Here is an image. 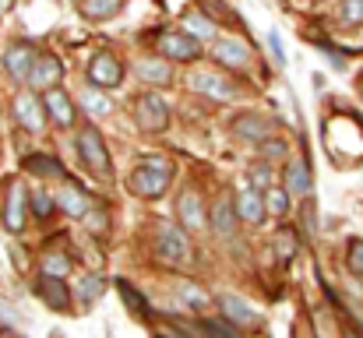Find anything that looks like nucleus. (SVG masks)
Returning a JSON list of instances; mask_svg holds the SVG:
<instances>
[{
	"instance_id": "obj_1",
	"label": "nucleus",
	"mask_w": 363,
	"mask_h": 338,
	"mask_svg": "<svg viewBox=\"0 0 363 338\" xmlns=\"http://www.w3.org/2000/svg\"><path fill=\"white\" fill-rule=\"evenodd\" d=\"M169 180H173V162H169V159H162V155H145V159L134 166V173H130L127 187H130L138 198L155 201V198H162V194H166Z\"/></svg>"
},
{
	"instance_id": "obj_2",
	"label": "nucleus",
	"mask_w": 363,
	"mask_h": 338,
	"mask_svg": "<svg viewBox=\"0 0 363 338\" xmlns=\"http://www.w3.org/2000/svg\"><path fill=\"white\" fill-rule=\"evenodd\" d=\"M78 155H82V162L96 173V176H113V162H110V152H106V141H103V134L92 127V123H85L82 130H78Z\"/></svg>"
},
{
	"instance_id": "obj_3",
	"label": "nucleus",
	"mask_w": 363,
	"mask_h": 338,
	"mask_svg": "<svg viewBox=\"0 0 363 338\" xmlns=\"http://www.w3.org/2000/svg\"><path fill=\"white\" fill-rule=\"evenodd\" d=\"M155 254L166 264H187L191 261V240H187V232L173 222H159V229H155Z\"/></svg>"
},
{
	"instance_id": "obj_4",
	"label": "nucleus",
	"mask_w": 363,
	"mask_h": 338,
	"mask_svg": "<svg viewBox=\"0 0 363 338\" xmlns=\"http://www.w3.org/2000/svg\"><path fill=\"white\" fill-rule=\"evenodd\" d=\"M121 78H123V64L113 53H96V57H92V64H89V81H92V89L110 92V89L121 85Z\"/></svg>"
},
{
	"instance_id": "obj_5",
	"label": "nucleus",
	"mask_w": 363,
	"mask_h": 338,
	"mask_svg": "<svg viewBox=\"0 0 363 338\" xmlns=\"http://www.w3.org/2000/svg\"><path fill=\"white\" fill-rule=\"evenodd\" d=\"M138 123H141V130H148V134L166 130V127H169V106H166V99L155 96V92L141 96V99H138Z\"/></svg>"
},
{
	"instance_id": "obj_6",
	"label": "nucleus",
	"mask_w": 363,
	"mask_h": 338,
	"mask_svg": "<svg viewBox=\"0 0 363 338\" xmlns=\"http://www.w3.org/2000/svg\"><path fill=\"white\" fill-rule=\"evenodd\" d=\"M25 208H28V194L21 180H7V198H4V225L11 232L25 229Z\"/></svg>"
},
{
	"instance_id": "obj_7",
	"label": "nucleus",
	"mask_w": 363,
	"mask_h": 338,
	"mask_svg": "<svg viewBox=\"0 0 363 338\" xmlns=\"http://www.w3.org/2000/svg\"><path fill=\"white\" fill-rule=\"evenodd\" d=\"M14 116H18V123H21L25 130H32V134H39V130L46 127V106L35 99V92H21V96L14 99Z\"/></svg>"
},
{
	"instance_id": "obj_8",
	"label": "nucleus",
	"mask_w": 363,
	"mask_h": 338,
	"mask_svg": "<svg viewBox=\"0 0 363 338\" xmlns=\"http://www.w3.org/2000/svg\"><path fill=\"white\" fill-rule=\"evenodd\" d=\"M159 53L173 57V60H194L201 53V43L191 39L187 32H166V35H159Z\"/></svg>"
},
{
	"instance_id": "obj_9",
	"label": "nucleus",
	"mask_w": 363,
	"mask_h": 338,
	"mask_svg": "<svg viewBox=\"0 0 363 338\" xmlns=\"http://www.w3.org/2000/svg\"><path fill=\"white\" fill-rule=\"evenodd\" d=\"M60 78H64V64L57 57H39V64L28 74V85H32V92H53Z\"/></svg>"
},
{
	"instance_id": "obj_10",
	"label": "nucleus",
	"mask_w": 363,
	"mask_h": 338,
	"mask_svg": "<svg viewBox=\"0 0 363 338\" xmlns=\"http://www.w3.org/2000/svg\"><path fill=\"white\" fill-rule=\"evenodd\" d=\"M177 215H180V225L184 229H191V232H201L208 219H205V208H201V198H198V191H184L180 194V201H177Z\"/></svg>"
},
{
	"instance_id": "obj_11",
	"label": "nucleus",
	"mask_w": 363,
	"mask_h": 338,
	"mask_svg": "<svg viewBox=\"0 0 363 338\" xmlns=\"http://www.w3.org/2000/svg\"><path fill=\"white\" fill-rule=\"evenodd\" d=\"M191 85H194L198 92L212 96V99H233V96H237L233 81L223 78L219 71H194V74H191Z\"/></svg>"
},
{
	"instance_id": "obj_12",
	"label": "nucleus",
	"mask_w": 363,
	"mask_h": 338,
	"mask_svg": "<svg viewBox=\"0 0 363 338\" xmlns=\"http://www.w3.org/2000/svg\"><path fill=\"white\" fill-rule=\"evenodd\" d=\"M57 208H60V212H67V215H74V219H82V215H89V212H92L89 194H85L74 180H64V184H60V191H57Z\"/></svg>"
},
{
	"instance_id": "obj_13",
	"label": "nucleus",
	"mask_w": 363,
	"mask_h": 338,
	"mask_svg": "<svg viewBox=\"0 0 363 338\" xmlns=\"http://www.w3.org/2000/svg\"><path fill=\"white\" fill-rule=\"evenodd\" d=\"M35 64H39V53H35L28 43H14V46L4 53V67H7L14 78H25V81H28V74H32Z\"/></svg>"
},
{
	"instance_id": "obj_14",
	"label": "nucleus",
	"mask_w": 363,
	"mask_h": 338,
	"mask_svg": "<svg viewBox=\"0 0 363 338\" xmlns=\"http://www.w3.org/2000/svg\"><path fill=\"white\" fill-rule=\"evenodd\" d=\"M212 57L223 64V67H247V60H250V46L240 43V39H223V43H216V50H212Z\"/></svg>"
},
{
	"instance_id": "obj_15",
	"label": "nucleus",
	"mask_w": 363,
	"mask_h": 338,
	"mask_svg": "<svg viewBox=\"0 0 363 338\" xmlns=\"http://www.w3.org/2000/svg\"><path fill=\"white\" fill-rule=\"evenodd\" d=\"M233 134L240 137V141H264L268 134H272V120H264V116H257V113H243L233 120Z\"/></svg>"
},
{
	"instance_id": "obj_16",
	"label": "nucleus",
	"mask_w": 363,
	"mask_h": 338,
	"mask_svg": "<svg viewBox=\"0 0 363 338\" xmlns=\"http://www.w3.org/2000/svg\"><path fill=\"white\" fill-rule=\"evenodd\" d=\"M43 106H46V113L53 116V123H57V127H71V123H74V103H71V96H67L64 89L46 92Z\"/></svg>"
},
{
	"instance_id": "obj_17",
	"label": "nucleus",
	"mask_w": 363,
	"mask_h": 338,
	"mask_svg": "<svg viewBox=\"0 0 363 338\" xmlns=\"http://www.w3.org/2000/svg\"><path fill=\"white\" fill-rule=\"evenodd\" d=\"M35 293L53 307V310H71V293H67V286L60 282V278H50V275H39V282H35Z\"/></svg>"
},
{
	"instance_id": "obj_18",
	"label": "nucleus",
	"mask_w": 363,
	"mask_h": 338,
	"mask_svg": "<svg viewBox=\"0 0 363 338\" xmlns=\"http://www.w3.org/2000/svg\"><path fill=\"white\" fill-rule=\"evenodd\" d=\"M219 310H223V317L230 321V325H254L257 321V314H254V307L240 300V296H233V293H223L219 296Z\"/></svg>"
},
{
	"instance_id": "obj_19",
	"label": "nucleus",
	"mask_w": 363,
	"mask_h": 338,
	"mask_svg": "<svg viewBox=\"0 0 363 338\" xmlns=\"http://www.w3.org/2000/svg\"><path fill=\"white\" fill-rule=\"evenodd\" d=\"M138 78L145 85H169L173 81V67H169V60L145 57V60H138Z\"/></svg>"
},
{
	"instance_id": "obj_20",
	"label": "nucleus",
	"mask_w": 363,
	"mask_h": 338,
	"mask_svg": "<svg viewBox=\"0 0 363 338\" xmlns=\"http://www.w3.org/2000/svg\"><path fill=\"white\" fill-rule=\"evenodd\" d=\"M208 222H212V232H216V236H233V229H237V225H233L237 222V205H233L230 198H219Z\"/></svg>"
},
{
	"instance_id": "obj_21",
	"label": "nucleus",
	"mask_w": 363,
	"mask_h": 338,
	"mask_svg": "<svg viewBox=\"0 0 363 338\" xmlns=\"http://www.w3.org/2000/svg\"><path fill=\"white\" fill-rule=\"evenodd\" d=\"M264 198L257 194V191H243L240 198H237V215H240L243 222H250V225H257L261 219H264Z\"/></svg>"
},
{
	"instance_id": "obj_22",
	"label": "nucleus",
	"mask_w": 363,
	"mask_h": 338,
	"mask_svg": "<svg viewBox=\"0 0 363 338\" xmlns=\"http://www.w3.org/2000/svg\"><path fill=\"white\" fill-rule=\"evenodd\" d=\"M286 191H289V194H296V198L311 194V169H307V162H303V159H296V162H289V166H286Z\"/></svg>"
},
{
	"instance_id": "obj_23",
	"label": "nucleus",
	"mask_w": 363,
	"mask_h": 338,
	"mask_svg": "<svg viewBox=\"0 0 363 338\" xmlns=\"http://www.w3.org/2000/svg\"><path fill=\"white\" fill-rule=\"evenodd\" d=\"M184 25H187V35H191V39H198V43L216 39V21H212L208 14H201V11H191V14L184 18Z\"/></svg>"
},
{
	"instance_id": "obj_24",
	"label": "nucleus",
	"mask_w": 363,
	"mask_h": 338,
	"mask_svg": "<svg viewBox=\"0 0 363 338\" xmlns=\"http://www.w3.org/2000/svg\"><path fill=\"white\" fill-rule=\"evenodd\" d=\"M117 293L123 296L127 310H134L138 317H148V314H152V310H148V300H145V296H141V293H138V289H134L127 278H117Z\"/></svg>"
},
{
	"instance_id": "obj_25",
	"label": "nucleus",
	"mask_w": 363,
	"mask_h": 338,
	"mask_svg": "<svg viewBox=\"0 0 363 338\" xmlns=\"http://www.w3.org/2000/svg\"><path fill=\"white\" fill-rule=\"evenodd\" d=\"M78 7H82V14H85V18L103 21V18H110V14H117V11H121L123 0H82Z\"/></svg>"
},
{
	"instance_id": "obj_26",
	"label": "nucleus",
	"mask_w": 363,
	"mask_h": 338,
	"mask_svg": "<svg viewBox=\"0 0 363 338\" xmlns=\"http://www.w3.org/2000/svg\"><path fill=\"white\" fill-rule=\"evenodd\" d=\"M25 169L35 173V176H60V173H64V166H60L53 155H28V159H25Z\"/></svg>"
},
{
	"instance_id": "obj_27",
	"label": "nucleus",
	"mask_w": 363,
	"mask_h": 338,
	"mask_svg": "<svg viewBox=\"0 0 363 338\" xmlns=\"http://www.w3.org/2000/svg\"><path fill=\"white\" fill-rule=\"evenodd\" d=\"M82 106L92 113V116H110L113 113V103L99 92V89H85V96H82Z\"/></svg>"
},
{
	"instance_id": "obj_28",
	"label": "nucleus",
	"mask_w": 363,
	"mask_h": 338,
	"mask_svg": "<svg viewBox=\"0 0 363 338\" xmlns=\"http://www.w3.org/2000/svg\"><path fill=\"white\" fill-rule=\"evenodd\" d=\"M194 332H198V335H208V338H240V332H237L230 321H201Z\"/></svg>"
},
{
	"instance_id": "obj_29",
	"label": "nucleus",
	"mask_w": 363,
	"mask_h": 338,
	"mask_svg": "<svg viewBox=\"0 0 363 338\" xmlns=\"http://www.w3.org/2000/svg\"><path fill=\"white\" fill-rule=\"evenodd\" d=\"M264 208L282 219V215L289 212V191H286V187H272V191L264 194Z\"/></svg>"
},
{
	"instance_id": "obj_30",
	"label": "nucleus",
	"mask_w": 363,
	"mask_h": 338,
	"mask_svg": "<svg viewBox=\"0 0 363 338\" xmlns=\"http://www.w3.org/2000/svg\"><path fill=\"white\" fill-rule=\"evenodd\" d=\"M296 232L293 229H279L275 232V254H279V261H293V254H296Z\"/></svg>"
},
{
	"instance_id": "obj_31",
	"label": "nucleus",
	"mask_w": 363,
	"mask_h": 338,
	"mask_svg": "<svg viewBox=\"0 0 363 338\" xmlns=\"http://www.w3.org/2000/svg\"><path fill=\"white\" fill-rule=\"evenodd\" d=\"M67 271H71V257H67V254H46V257H43V275L64 278Z\"/></svg>"
},
{
	"instance_id": "obj_32",
	"label": "nucleus",
	"mask_w": 363,
	"mask_h": 338,
	"mask_svg": "<svg viewBox=\"0 0 363 338\" xmlns=\"http://www.w3.org/2000/svg\"><path fill=\"white\" fill-rule=\"evenodd\" d=\"M99 293H103V278H96V275H85V278H78V296H82L85 303L99 300Z\"/></svg>"
},
{
	"instance_id": "obj_33",
	"label": "nucleus",
	"mask_w": 363,
	"mask_h": 338,
	"mask_svg": "<svg viewBox=\"0 0 363 338\" xmlns=\"http://www.w3.org/2000/svg\"><path fill=\"white\" fill-rule=\"evenodd\" d=\"M28 205H32V212H35L39 219H46V215H50V212L57 208V198H50V194H43V191H35Z\"/></svg>"
},
{
	"instance_id": "obj_34",
	"label": "nucleus",
	"mask_w": 363,
	"mask_h": 338,
	"mask_svg": "<svg viewBox=\"0 0 363 338\" xmlns=\"http://www.w3.org/2000/svg\"><path fill=\"white\" fill-rule=\"evenodd\" d=\"M350 254H346V264H350V271L353 275H363V240H350V247H346Z\"/></svg>"
},
{
	"instance_id": "obj_35",
	"label": "nucleus",
	"mask_w": 363,
	"mask_h": 338,
	"mask_svg": "<svg viewBox=\"0 0 363 338\" xmlns=\"http://www.w3.org/2000/svg\"><path fill=\"white\" fill-rule=\"evenodd\" d=\"M250 184H254V187H257V194H261V191L272 184V173H268V166H254V169H250Z\"/></svg>"
},
{
	"instance_id": "obj_36",
	"label": "nucleus",
	"mask_w": 363,
	"mask_h": 338,
	"mask_svg": "<svg viewBox=\"0 0 363 338\" xmlns=\"http://www.w3.org/2000/svg\"><path fill=\"white\" fill-rule=\"evenodd\" d=\"M180 296H184L194 310H201V307H205V293H201V289H194V286H180Z\"/></svg>"
},
{
	"instance_id": "obj_37",
	"label": "nucleus",
	"mask_w": 363,
	"mask_h": 338,
	"mask_svg": "<svg viewBox=\"0 0 363 338\" xmlns=\"http://www.w3.org/2000/svg\"><path fill=\"white\" fill-rule=\"evenodd\" d=\"M85 219H89V229H92V232L106 236V229H110V219H106V212H89Z\"/></svg>"
},
{
	"instance_id": "obj_38",
	"label": "nucleus",
	"mask_w": 363,
	"mask_h": 338,
	"mask_svg": "<svg viewBox=\"0 0 363 338\" xmlns=\"http://www.w3.org/2000/svg\"><path fill=\"white\" fill-rule=\"evenodd\" d=\"M342 18L346 21H363V0H342Z\"/></svg>"
},
{
	"instance_id": "obj_39",
	"label": "nucleus",
	"mask_w": 363,
	"mask_h": 338,
	"mask_svg": "<svg viewBox=\"0 0 363 338\" xmlns=\"http://www.w3.org/2000/svg\"><path fill=\"white\" fill-rule=\"evenodd\" d=\"M261 155H268V159H279V155H286V145H282V141H275V137H272V141H268V145H264V148H261Z\"/></svg>"
},
{
	"instance_id": "obj_40",
	"label": "nucleus",
	"mask_w": 363,
	"mask_h": 338,
	"mask_svg": "<svg viewBox=\"0 0 363 338\" xmlns=\"http://www.w3.org/2000/svg\"><path fill=\"white\" fill-rule=\"evenodd\" d=\"M268 46H272L275 60H279V64H286V53H282V39H279V32H272V35H268Z\"/></svg>"
},
{
	"instance_id": "obj_41",
	"label": "nucleus",
	"mask_w": 363,
	"mask_h": 338,
	"mask_svg": "<svg viewBox=\"0 0 363 338\" xmlns=\"http://www.w3.org/2000/svg\"><path fill=\"white\" fill-rule=\"evenodd\" d=\"M303 229L314 232V205H311V201H307V208H303Z\"/></svg>"
},
{
	"instance_id": "obj_42",
	"label": "nucleus",
	"mask_w": 363,
	"mask_h": 338,
	"mask_svg": "<svg viewBox=\"0 0 363 338\" xmlns=\"http://www.w3.org/2000/svg\"><path fill=\"white\" fill-rule=\"evenodd\" d=\"M159 338H194V332H187V328H173V332H166V335Z\"/></svg>"
},
{
	"instance_id": "obj_43",
	"label": "nucleus",
	"mask_w": 363,
	"mask_h": 338,
	"mask_svg": "<svg viewBox=\"0 0 363 338\" xmlns=\"http://www.w3.org/2000/svg\"><path fill=\"white\" fill-rule=\"evenodd\" d=\"M11 7H14V0H0V18H4V14H7Z\"/></svg>"
},
{
	"instance_id": "obj_44",
	"label": "nucleus",
	"mask_w": 363,
	"mask_h": 338,
	"mask_svg": "<svg viewBox=\"0 0 363 338\" xmlns=\"http://www.w3.org/2000/svg\"><path fill=\"white\" fill-rule=\"evenodd\" d=\"M350 338H357V335H350Z\"/></svg>"
}]
</instances>
